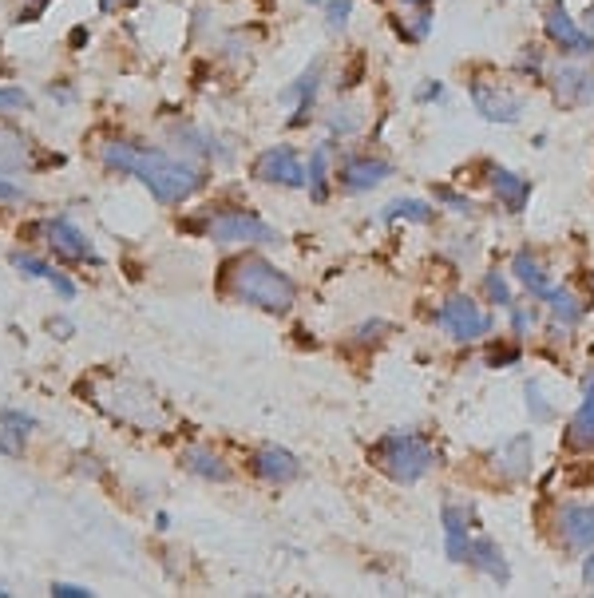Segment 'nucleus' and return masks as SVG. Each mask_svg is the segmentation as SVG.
Instances as JSON below:
<instances>
[{"instance_id":"4c0bfd02","label":"nucleus","mask_w":594,"mask_h":598,"mask_svg":"<svg viewBox=\"0 0 594 598\" xmlns=\"http://www.w3.org/2000/svg\"><path fill=\"white\" fill-rule=\"evenodd\" d=\"M488 361H492V365H515V361H519V349H492Z\"/></svg>"},{"instance_id":"2f4dec72","label":"nucleus","mask_w":594,"mask_h":598,"mask_svg":"<svg viewBox=\"0 0 594 598\" xmlns=\"http://www.w3.org/2000/svg\"><path fill=\"white\" fill-rule=\"evenodd\" d=\"M507 313H511V329H515V337H527V333L535 329V321H539V309H535V305H511Z\"/></svg>"},{"instance_id":"393cba45","label":"nucleus","mask_w":594,"mask_h":598,"mask_svg":"<svg viewBox=\"0 0 594 598\" xmlns=\"http://www.w3.org/2000/svg\"><path fill=\"white\" fill-rule=\"evenodd\" d=\"M543 301L551 305V313H555V321H559L563 329H575V325L583 321V313H587V309H583V301L575 298L571 290H555V286H551V294H547Z\"/></svg>"},{"instance_id":"c756f323","label":"nucleus","mask_w":594,"mask_h":598,"mask_svg":"<svg viewBox=\"0 0 594 598\" xmlns=\"http://www.w3.org/2000/svg\"><path fill=\"white\" fill-rule=\"evenodd\" d=\"M329 131L341 135V139H349L353 131H361V111H357V107H337V111L329 115Z\"/></svg>"},{"instance_id":"cd10ccee","label":"nucleus","mask_w":594,"mask_h":598,"mask_svg":"<svg viewBox=\"0 0 594 598\" xmlns=\"http://www.w3.org/2000/svg\"><path fill=\"white\" fill-rule=\"evenodd\" d=\"M527 408H531V420H539V424L555 420V404L543 393V381H527Z\"/></svg>"},{"instance_id":"ea45409f","label":"nucleus","mask_w":594,"mask_h":598,"mask_svg":"<svg viewBox=\"0 0 594 598\" xmlns=\"http://www.w3.org/2000/svg\"><path fill=\"white\" fill-rule=\"evenodd\" d=\"M48 329H52V333H60V337H72V321H68V317H52V321H48Z\"/></svg>"},{"instance_id":"c9c22d12","label":"nucleus","mask_w":594,"mask_h":598,"mask_svg":"<svg viewBox=\"0 0 594 598\" xmlns=\"http://www.w3.org/2000/svg\"><path fill=\"white\" fill-rule=\"evenodd\" d=\"M416 100H420V103H436V100H444V84H440V80H424V88L416 92Z\"/></svg>"},{"instance_id":"f03ea898","label":"nucleus","mask_w":594,"mask_h":598,"mask_svg":"<svg viewBox=\"0 0 594 598\" xmlns=\"http://www.w3.org/2000/svg\"><path fill=\"white\" fill-rule=\"evenodd\" d=\"M226 290L238 301L258 305L266 313H286V309H294L297 301L294 282L278 266H270L266 258H258V254H246V258H238V262L226 266Z\"/></svg>"},{"instance_id":"9d476101","label":"nucleus","mask_w":594,"mask_h":598,"mask_svg":"<svg viewBox=\"0 0 594 598\" xmlns=\"http://www.w3.org/2000/svg\"><path fill=\"white\" fill-rule=\"evenodd\" d=\"M551 80V92L563 107H587L594 103V72L583 64H555L547 72Z\"/></svg>"},{"instance_id":"bb28decb","label":"nucleus","mask_w":594,"mask_h":598,"mask_svg":"<svg viewBox=\"0 0 594 598\" xmlns=\"http://www.w3.org/2000/svg\"><path fill=\"white\" fill-rule=\"evenodd\" d=\"M515 72L527 76V80H535V84L547 80V72H551V68H547V52L535 48V44H527V48L519 52V60H515Z\"/></svg>"},{"instance_id":"ddd939ff","label":"nucleus","mask_w":594,"mask_h":598,"mask_svg":"<svg viewBox=\"0 0 594 598\" xmlns=\"http://www.w3.org/2000/svg\"><path fill=\"white\" fill-rule=\"evenodd\" d=\"M531 460H535V440H531V432H519V436H511V440H503V444L495 448V468H499V476H507V480H523V476L531 472Z\"/></svg>"},{"instance_id":"79ce46f5","label":"nucleus","mask_w":594,"mask_h":598,"mask_svg":"<svg viewBox=\"0 0 594 598\" xmlns=\"http://www.w3.org/2000/svg\"><path fill=\"white\" fill-rule=\"evenodd\" d=\"M155 523H159V531H167V527H171V515H167V511H159V515H155Z\"/></svg>"},{"instance_id":"f257e3e1","label":"nucleus","mask_w":594,"mask_h":598,"mask_svg":"<svg viewBox=\"0 0 594 598\" xmlns=\"http://www.w3.org/2000/svg\"><path fill=\"white\" fill-rule=\"evenodd\" d=\"M103 163L111 171L135 175L159 202H183L202 187V175L191 163L171 159V155L151 151V147H135V143H107L103 147Z\"/></svg>"},{"instance_id":"e433bc0d","label":"nucleus","mask_w":594,"mask_h":598,"mask_svg":"<svg viewBox=\"0 0 594 598\" xmlns=\"http://www.w3.org/2000/svg\"><path fill=\"white\" fill-rule=\"evenodd\" d=\"M52 595L56 598H88V587H76V583H52Z\"/></svg>"},{"instance_id":"a878e982","label":"nucleus","mask_w":594,"mask_h":598,"mask_svg":"<svg viewBox=\"0 0 594 598\" xmlns=\"http://www.w3.org/2000/svg\"><path fill=\"white\" fill-rule=\"evenodd\" d=\"M381 218L385 222H396V218H404V222H416V226H428L432 218H436V210L428 206V202L420 199H393L385 210H381Z\"/></svg>"},{"instance_id":"72a5a7b5","label":"nucleus","mask_w":594,"mask_h":598,"mask_svg":"<svg viewBox=\"0 0 594 598\" xmlns=\"http://www.w3.org/2000/svg\"><path fill=\"white\" fill-rule=\"evenodd\" d=\"M436 202H444L448 210H456V214H472L476 206H472V199H464V195H456V191H448V187H440L436 191Z\"/></svg>"},{"instance_id":"0eeeda50","label":"nucleus","mask_w":594,"mask_h":598,"mask_svg":"<svg viewBox=\"0 0 594 598\" xmlns=\"http://www.w3.org/2000/svg\"><path fill=\"white\" fill-rule=\"evenodd\" d=\"M543 28H547V40H551L559 52H567V56H591L594 52V36L587 32V24L575 20L563 0H547V8H543Z\"/></svg>"},{"instance_id":"a211bd4d","label":"nucleus","mask_w":594,"mask_h":598,"mask_svg":"<svg viewBox=\"0 0 594 598\" xmlns=\"http://www.w3.org/2000/svg\"><path fill=\"white\" fill-rule=\"evenodd\" d=\"M511 274H515V282H519L531 298H547V294H551L547 266H543L531 250H515V258H511Z\"/></svg>"},{"instance_id":"4be33fe9","label":"nucleus","mask_w":594,"mask_h":598,"mask_svg":"<svg viewBox=\"0 0 594 598\" xmlns=\"http://www.w3.org/2000/svg\"><path fill=\"white\" fill-rule=\"evenodd\" d=\"M329 155H333V143H321L313 155H309V171H305V187L313 202L329 199Z\"/></svg>"},{"instance_id":"f3484780","label":"nucleus","mask_w":594,"mask_h":598,"mask_svg":"<svg viewBox=\"0 0 594 598\" xmlns=\"http://www.w3.org/2000/svg\"><path fill=\"white\" fill-rule=\"evenodd\" d=\"M567 444L571 448H594V369L583 381V404L575 408V416L567 424Z\"/></svg>"},{"instance_id":"473e14b6","label":"nucleus","mask_w":594,"mask_h":598,"mask_svg":"<svg viewBox=\"0 0 594 598\" xmlns=\"http://www.w3.org/2000/svg\"><path fill=\"white\" fill-rule=\"evenodd\" d=\"M24 436H28L24 428H12V424L0 420V452L4 456H20L24 452Z\"/></svg>"},{"instance_id":"7c9ffc66","label":"nucleus","mask_w":594,"mask_h":598,"mask_svg":"<svg viewBox=\"0 0 594 598\" xmlns=\"http://www.w3.org/2000/svg\"><path fill=\"white\" fill-rule=\"evenodd\" d=\"M353 16V0H325V24L329 32H345Z\"/></svg>"},{"instance_id":"37998d69","label":"nucleus","mask_w":594,"mask_h":598,"mask_svg":"<svg viewBox=\"0 0 594 598\" xmlns=\"http://www.w3.org/2000/svg\"><path fill=\"white\" fill-rule=\"evenodd\" d=\"M583 24H587V32H591V36H594V4H591V8H587V16H583Z\"/></svg>"},{"instance_id":"a19ab883","label":"nucleus","mask_w":594,"mask_h":598,"mask_svg":"<svg viewBox=\"0 0 594 598\" xmlns=\"http://www.w3.org/2000/svg\"><path fill=\"white\" fill-rule=\"evenodd\" d=\"M583 583L594 591V547H591V555H587V563H583Z\"/></svg>"},{"instance_id":"412c9836","label":"nucleus","mask_w":594,"mask_h":598,"mask_svg":"<svg viewBox=\"0 0 594 598\" xmlns=\"http://www.w3.org/2000/svg\"><path fill=\"white\" fill-rule=\"evenodd\" d=\"M28 139L12 123H0V175H16L28 163Z\"/></svg>"},{"instance_id":"5701e85b","label":"nucleus","mask_w":594,"mask_h":598,"mask_svg":"<svg viewBox=\"0 0 594 598\" xmlns=\"http://www.w3.org/2000/svg\"><path fill=\"white\" fill-rule=\"evenodd\" d=\"M183 464H187L195 476H202V480H214V484H226V480H230V468H226L222 456L210 452V448H187V452H183Z\"/></svg>"},{"instance_id":"4468645a","label":"nucleus","mask_w":594,"mask_h":598,"mask_svg":"<svg viewBox=\"0 0 594 598\" xmlns=\"http://www.w3.org/2000/svg\"><path fill=\"white\" fill-rule=\"evenodd\" d=\"M488 183H492L495 199L507 206V214H519L531 199V179H523L507 167H488Z\"/></svg>"},{"instance_id":"c03bdc74","label":"nucleus","mask_w":594,"mask_h":598,"mask_svg":"<svg viewBox=\"0 0 594 598\" xmlns=\"http://www.w3.org/2000/svg\"><path fill=\"white\" fill-rule=\"evenodd\" d=\"M115 4H135V0H103V12H111Z\"/></svg>"},{"instance_id":"dca6fc26","label":"nucleus","mask_w":594,"mask_h":598,"mask_svg":"<svg viewBox=\"0 0 594 598\" xmlns=\"http://www.w3.org/2000/svg\"><path fill=\"white\" fill-rule=\"evenodd\" d=\"M254 472L262 476V480H270V484H290L301 476V464H297L294 452H286V448H262L258 456H254Z\"/></svg>"},{"instance_id":"6e6552de","label":"nucleus","mask_w":594,"mask_h":598,"mask_svg":"<svg viewBox=\"0 0 594 598\" xmlns=\"http://www.w3.org/2000/svg\"><path fill=\"white\" fill-rule=\"evenodd\" d=\"M254 179H258V183H270V187L301 191V187H305V167H301L294 147H266V151L254 159Z\"/></svg>"},{"instance_id":"58836bf2","label":"nucleus","mask_w":594,"mask_h":598,"mask_svg":"<svg viewBox=\"0 0 594 598\" xmlns=\"http://www.w3.org/2000/svg\"><path fill=\"white\" fill-rule=\"evenodd\" d=\"M24 199V191L16 187V183H8V179H0V202H16Z\"/></svg>"},{"instance_id":"20e7f679","label":"nucleus","mask_w":594,"mask_h":598,"mask_svg":"<svg viewBox=\"0 0 594 598\" xmlns=\"http://www.w3.org/2000/svg\"><path fill=\"white\" fill-rule=\"evenodd\" d=\"M206 234L214 242H258V246L282 242V234L270 222H262L258 214H250V210H214L206 218Z\"/></svg>"},{"instance_id":"9b49d317","label":"nucleus","mask_w":594,"mask_h":598,"mask_svg":"<svg viewBox=\"0 0 594 598\" xmlns=\"http://www.w3.org/2000/svg\"><path fill=\"white\" fill-rule=\"evenodd\" d=\"M472 547V507L468 503H444V551L452 563H468Z\"/></svg>"},{"instance_id":"f704fd0d","label":"nucleus","mask_w":594,"mask_h":598,"mask_svg":"<svg viewBox=\"0 0 594 598\" xmlns=\"http://www.w3.org/2000/svg\"><path fill=\"white\" fill-rule=\"evenodd\" d=\"M28 107V92L24 88H0V111H16Z\"/></svg>"},{"instance_id":"2eb2a0df","label":"nucleus","mask_w":594,"mask_h":598,"mask_svg":"<svg viewBox=\"0 0 594 598\" xmlns=\"http://www.w3.org/2000/svg\"><path fill=\"white\" fill-rule=\"evenodd\" d=\"M559 535L571 547H594V503H571L559 511Z\"/></svg>"},{"instance_id":"423d86ee","label":"nucleus","mask_w":594,"mask_h":598,"mask_svg":"<svg viewBox=\"0 0 594 598\" xmlns=\"http://www.w3.org/2000/svg\"><path fill=\"white\" fill-rule=\"evenodd\" d=\"M468 96H472V107H476L488 123H519L523 111H527V100H523L515 88H507V84H499V80H484V76H476V80L468 84Z\"/></svg>"},{"instance_id":"b1692460","label":"nucleus","mask_w":594,"mask_h":598,"mask_svg":"<svg viewBox=\"0 0 594 598\" xmlns=\"http://www.w3.org/2000/svg\"><path fill=\"white\" fill-rule=\"evenodd\" d=\"M12 266H16V270H24V274H32V278L52 282V286L60 290V298H76V286H72L60 270H52L48 262H40V258H32V254H12Z\"/></svg>"},{"instance_id":"c85d7f7f","label":"nucleus","mask_w":594,"mask_h":598,"mask_svg":"<svg viewBox=\"0 0 594 598\" xmlns=\"http://www.w3.org/2000/svg\"><path fill=\"white\" fill-rule=\"evenodd\" d=\"M484 294H488L492 305H503V309L515 305V298H511V282H507L499 270H488V274H484Z\"/></svg>"},{"instance_id":"aec40b11","label":"nucleus","mask_w":594,"mask_h":598,"mask_svg":"<svg viewBox=\"0 0 594 598\" xmlns=\"http://www.w3.org/2000/svg\"><path fill=\"white\" fill-rule=\"evenodd\" d=\"M317 88H321V64H313V68H305L301 76H297L294 84L282 92V100L286 103H297V115L290 119V127H301L305 123V115H309V107H313V96H317Z\"/></svg>"},{"instance_id":"6ab92c4d","label":"nucleus","mask_w":594,"mask_h":598,"mask_svg":"<svg viewBox=\"0 0 594 598\" xmlns=\"http://www.w3.org/2000/svg\"><path fill=\"white\" fill-rule=\"evenodd\" d=\"M468 567L484 571L495 583H507V579H511V567H507V559H503V551H499L495 539H472V547H468Z\"/></svg>"},{"instance_id":"1a4fd4ad","label":"nucleus","mask_w":594,"mask_h":598,"mask_svg":"<svg viewBox=\"0 0 594 598\" xmlns=\"http://www.w3.org/2000/svg\"><path fill=\"white\" fill-rule=\"evenodd\" d=\"M389 175H393V163H389V159H381V155H349V159L337 167V187L349 191V195H361V191L381 187Z\"/></svg>"},{"instance_id":"f8f14e48","label":"nucleus","mask_w":594,"mask_h":598,"mask_svg":"<svg viewBox=\"0 0 594 598\" xmlns=\"http://www.w3.org/2000/svg\"><path fill=\"white\" fill-rule=\"evenodd\" d=\"M44 234H48V242H52L64 258H72V262H99L92 242L80 234V226H76L72 218H52V222H44Z\"/></svg>"},{"instance_id":"a18cd8bd","label":"nucleus","mask_w":594,"mask_h":598,"mask_svg":"<svg viewBox=\"0 0 594 598\" xmlns=\"http://www.w3.org/2000/svg\"><path fill=\"white\" fill-rule=\"evenodd\" d=\"M305 4H325V0H305Z\"/></svg>"},{"instance_id":"39448f33","label":"nucleus","mask_w":594,"mask_h":598,"mask_svg":"<svg viewBox=\"0 0 594 598\" xmlns=\"http://www.w3.org/2000/svg\"><path fill=\"white\" fill-rule=\"evenodd\" d=\"M436 325L452 337V341H480L492 329V313L468 294H452L436 309Z\"/></svg>"},{"instance_id":"7ed1b4c3","label":"nucleus","mask_w":594,"mask_h":598,"mask_svg":"<svg viewBox=\"0 0 594 598\" xmlns=\"http://www.w3.org/2000/svg\"><path fill=\"white\" fill-rule=\"evenodd\" d=\"M373 464L396 484H420L436 468V448L416 432H389L373 444Z\"/></svg>"}]
</instances>
